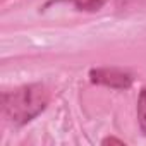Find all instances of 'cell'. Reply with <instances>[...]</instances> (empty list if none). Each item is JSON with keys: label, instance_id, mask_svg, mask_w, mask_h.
<instances>
[{"label": "cell", "instance_id": "5", "mask_svg": "<svg viewBox=\"0 0 146 146\" xmlns=\"http://www.w3.org/2000/svg\"><path fill=\"white\" fill-rule=\"evenodd\" d=\"M146 7V0H117V9L120 11H139Z\"/></svg>", "mask_w": 146, "mask_h": 146}, {"label": "cell", "instance_id": "3", "mask_svg": "<svg viewBox=\"0 0 146 146\" xmlns=\"http://www.w3.org/2000/svg\"><path fill=\"white\" fill-rule=\"evenodd\" d=\"M107 2L108 0H48L45 7L53 5V4H69L76 11H81V12H98L105 7Z\"/></svg>", "mask_w": 146, "mask_h": 146}, {"label": "cell", "instance_id": "1", "mask_svg": "<svg viewBox=\"0 0 146 146\" xmlns=\"http://www.w3.org/2000/svg\"><path fill=\"white\" fill-rule=\"evenodd\" d=\"M50 103V91L43 83L23 84L16 90L4 91L2 110L5 119L16 125L23 127L41 115Z\"/></svg>", "mask_w": 146, "mask_h": 146}, {"label": "cell", "instance_id": "4", "mask_svg": "<svg viewBox=\"0 0 146 146\" xmlns=\"http://www.w3.org/2000/svg\"><path fill=\"white\" fill-rule=\"evenodd\" d=\"M136 117H137V125L141 134L146 137V86L141 88L137 103H136Z\"/></svg>", "mask_w": 146, "mask_h": 146}, {"label": "cell", "instance_id": "2", "mask_svg": "<svg viewBox=\"0 0 146 146\" xmlns=\"http://www.w3.org/2000/svg\"><path fill=\"white\" fill-rule=\"evenodd\" d=\"M91 84L125 91L134 84V74L124 67H93L88 72Z\"/></svg>", "mask_w": 146, "mask_h": 146}, {"label": "cell", "instance_id": "6", "mask_svg": "<svg viewBox=\"0 0 146 146\" xmlns=\"http://www.w3.org/2000/svg\"><path fill=\"white\" fill-rule=\"evenodd\" d=\"M102 144H119V146H125V141L124 139H119L115 136H108V137H103L102 139Z\"/></svg>", "mask_w": 146, "mask_h": 146}]
</instances>
